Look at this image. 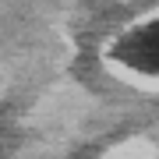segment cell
I'll return each instance as SVG.
<instances>
[{
    "label": "cell",
    "mask_w": 159,
    "mask_h": 159,
    "mask_svg": "<svg viewBox=\"0 0 159 159\" xmlns=\"http://www.w3.org/2000/svg\"><path fill=\"white\" fill-rule=\"evenodd\" d=\"M110 57L117 64H124L127 71L142 74V78H159V18L131 25L110 46Z\"/></svg>",
    "instance_id": "obj_1"
}]
</instances>
